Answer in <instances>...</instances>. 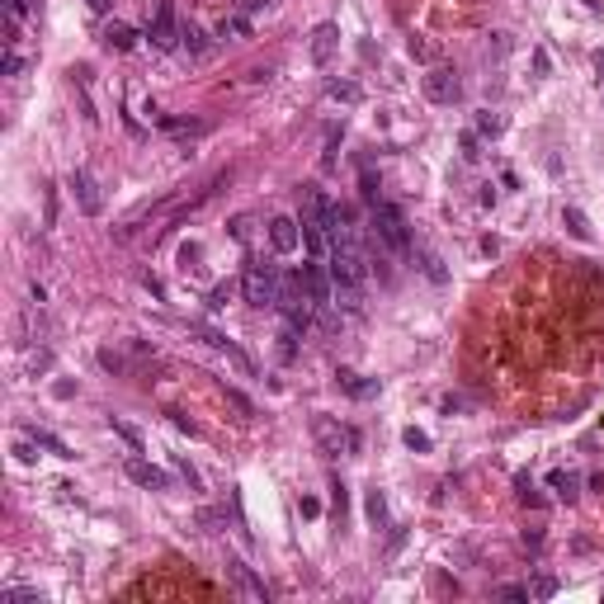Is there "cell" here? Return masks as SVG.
Here are the masks:
<instances>
[{
  "instance_id": "681fc988",
  "label": "cell",
  "mask_w": 604,
  "mask_h": 604,
  "mask_svg": "<svg viewBox=\"0 0 604 604\" xmlns=\"http://www.w3.org/2000/svg\"><path fill=\"white\" fill-rule=\"evenodd\" d=\"M269 0H237V15H250V10H264Z\"/></svg>"
},
{
  "instance_id": "ac0fdd59",
  "label": "cell",
  "mask_w": 604,
  "mask_h": 604,
  "mask_svg": "<svg viewBox=\"0 0 604 604\" xmlns=\"http://www.w3.org/2000/svg\"><path fill=\"white\" fill-rule=\"evenodd\" d=\"M217 38H232V43L250 38V19H246V15H222V24H217Z\"/></svg>"
},
{
  "instance_id": "ba28073f",
  "label": "cell",
  "mask_w": 604,
  "mask_h": 604,
  "mask_svg": "<svg viewBox=\"0 0 604 604\" xmlns=\"http://www.w3.org/2000/svg\"><path fill=\"white\" fill-rule=\"evenodd\" d=\"M71 194H76V208L85 212V217H100L104 212V194H100V184H95V175L90 170H71Z\"/></svg>"
},
{
  "instance_id": "e575fe53",
  "label": "cell",
  "mask_w": 604,
  "mask_h": 604,
  "mask_svg": "<svg viewBox=\"0 0 604 604\" xmlns=\"http://www.w3.org/2000/svg\"><path fill=\"white\" fill-rule=\"evenodd\" d=\"M401 439H406V448H416V453H425V448H430V434H425V430H416V425H411Z\"/></svg>"
},
{
  "instance_id": "d6a6232c",
  "label": "cell",
  "mask_w": 604,
  "mask_h": 604,
  "mask_svg": "<svg viewBox=\"0 0 604 604\" xmlns=\"http://www.w3.org/2000/svg\"><path fill=\"white\" fill-rule=\"evenodd\" d=\"M227 302H232V284H217V289L208 293V312H222Z\"/></svg>"
},
{
  "instance_id": "7a4b0ae2",
  "label": "cell",
  "mask_w": 604,
  "mask_h": 604,
  "mask_svg": "<svg viewBox=\"0 0 604 604\" xmlns=\"http://www.w3.org/2000/svg\"><path fill=\"white\" fill-rule=\"evenodd\" d=\"M274 307L284 312V321H289L293 331H307V326H312V312H316V302H312V293H307L302 279H279V302H274Z\"/></svg>"
},
{
  "instance_id": "d6986e66",
  "label": "cell",
  "mask_w": 604,
  "mask_h": 604,
  "mask_svg": "<svg viewBox=\"0 0 604 604\" xmlns=\"http://www.w3.org/2000/svg\"><path fill=\"white\" fill-rule=\"evenodd\" d=\"M364 510H368V524H373V529H383V524H387V496H383L378 486H373V491L364 496Z\"/></svg>"
},
{
  "instance_id": "7dc6e473",
  "label": "cell",
  "mask_w": 604,
  "mask_h": 604,
  "mask_svg": "<svg viewBox=\"0 0 604 604\" xmlns=\"http://www.w3.org/2000/svg\"><path fill=\"white\" fill-rule=\"evenodd\" d=\"M411 57H416V62H430L434 53H430V43H416V38H411Z\"/></svg>"
},
{
  "instance_id": "7c38bea8",
  "label": "cell",
  "mask_w": 604,
  "mask_h": 604,
  "mask_svg": "<svg viewBox=\"0 0 604 604\" xmlns=\"http://www.w3.org/2000/svg\"><path fill=\"white\" fill-rule=\"evenodd\" d=\"M336 48H340V28H336V24H316L312 28V62H316V66H326V62L336 57Z\"/></svg>"
},
{
  "instance_id": "cb8c5ba5",
  "label": "cell",
  "mask_w": 604,
  "mask_h": 604,
  "mask_svg": "<svg viewBox=\"0 0 604 604\" xmlns=\"http://www.w3.org/2000/svg\"><path fill=\"white\" fill-rule=\"evenodd\" d=\"M477 137H500V132H505V113H491V109H482V113H477Z\"/></svg>"
},
{
  "instance_id": "ab89813d",
  "label": "cell",
  "mask_w": 604,
  "mask_h": 604,
  "mask_svg": "<svg viewBox=\"0 0 604 604\" xmlns=\"http://www.w3.org/2000/svg\"><path fill=\"white\" fill-rule=\"evenodd\" d=\"M5 604H38V590H5Z\"/></svg>"
},
{
  "instance_id": "9a60e30c",
  "label": "cell",
  "mask_w": 604,
  "mask_h": 604,
  "mask_svg": "<svg viewBox=\"0 0 604 604\" xmlns=\"http://www.w3.org/2000/svg\"><path fill=\"white\" fill-rule=\"evenodd\" d=\"M336 383H340L349 396H359V401L378 396V383H364V378H359V373H349V368H340V373H336Z\"/></svg>"
},
{
  "instance_id": "603a6c76",
  "label": "cell",
  "mask_w": 604,
  "mask_h": 604,
  "mask_svg": "<svg viewBox=\"0 0 604 604\" xmlns=\"http://www.w3.org/2000/svg\"><path fill=\"white\" fill-rule=\"evenodd\" d=\"M180 43H184V48H189L194 57H203V53L212 48V43H208V33H203L199 24H184V28H180Z\"/></svg>"
},
{
  "instance_id": "9c48e42d",
  "label": "cell",
  "mask_w": 604,
  "mask_h": 604,
  "mask_svg": "<svg viewBox=\"0 0 604 604\" xmlns=\"http://www.w3.org/2000/svg\"><path fill=\"white\" fill-rule=\"evenodd\" d=\"M180 15H175V5H170V0H161L156 5V15H152V43H156V48H175V43H180Z\"/></svg>"
},
{
  "instance_id": "ffe728a7",
  "label": "cell",
  "mask_w": 604,
  "mask_h": 604,
  "mask_svg": "<svg viewBox=\"0 0 604 604\" xmlns=\"http://www.w3.org/2000/svg\"><path fill=\"white\" fill-rule=\"evenodd\" d=\"M222 396H227V406L237 411L241 421H255V401H250V396L241 392V387H227V383H222Z\"/></svg>"
},
{
  "instance_id": "8fae6325",
  "label": "cell",
  "mask_w": 604,
  "mask_h": 604,
  "mask_svg": "<svg viewBox=\"0 0 604 604\" xmlns=\"http://www.w3.org/2000/svg\"><path fill=\"white\" fill-rule=\"evenodd\" d=\"M128 482H137V486H152V491H170V473H161L156 463H147V458H128Z\"/></svg>"
},
{
  "instance_id": "ee69618b",
  "label": "cell",
  "mask_w": 604,
  "mask_h": 604,
  "mask_svg": "<svg viewBox=\"0 0 604 604\" xmlns=\"http://www.w3.org/2000/svg\"><path fill=\"white\" fill-rule=\"evenodd\" d=\"M500 600H529V585H500Z\"/></svg>"
},
{
  "instance_id": "f5cc1de1",
  "label": "cell",
  "mask_w": 604,
  "mask_h": 604,
  "mask_svg": "<svg viewBox=\"0 0 604 604\" xmlns=\"http://www.w3.org/2000/svg\"><path fill=\"white\" fill-rule=\"evenodd\" d=\"M595 71H600V76H604V53H595Z\"/></svg>"
},
{
  "instance_id": "1f68e13d",
  "label": "cell",
  "mask_w": 604,
  "mask_h": 604,
  "mask_svg": "<svg viewBox=\"0 0 604 604\" xmlns=\"http://www.w3.org/2000/svg\"><path fill=\"white\" fill-rule=\"evenodd\" d=\"M175 468H180V477L189 482V491H203V477L194 473V463H189V458H175Z\"/></svg>"
},
{
  "instance_id": "52a82bcc",
  "label": "cell",
  "mask_w": 604,
  "mask_h": 604,
  "mask_svg": "<svg viewBox=\"0 0 604 604\" xmlns=\"http://www.w3.org/2000/svg\"><path fill=\"white\" fill-rule=\"evenodd\" d=\"M421 90H425V100H430V104H453V100L463 95V80L453 76L448 66H434V71L421 80Z\"/></svg>"
},
{
  "instance_id": "3957f363",
  "label": "cell",
  "mask_w": 604,
  "mask_h": 604,
  "mask_svg": "<svg viewBox=\"0 0 604 604\" xmlns=\"http://www.w3.org/2000/svg\"><path fill=\"white\" fill-rule=\"evenodd\" d=\"M241 289H246V302H250V307H274V302H279V274H274V264L250 260Z\"/></svg>"
},
{
  "instance_id": "db71d44e",
  "label": "cell",
  "mask_w": 604,
  "mask_h": 604,
  "mask_svg": "<svg viewBox=\"0 0 604 604\" xmlns=\"http://www.w3.org/2000/svg\"><path fill=\"white\" fill-rule=\"evenodd\" d=\"M585 10H600V0H585Z\"/></svg>"
},
{
  "instance_id": "f546056e",
  "label": "cell",
  "mask_w": 604,
  "mask_h": 604,
  "mask_svg": "<svg viewBox=\"0 0 604 604\" xmlns=\"http://www.w3.org/2000/svg\"><path fill=\"white\" fill-rule=\"evenodd\" d=\"M199 260H203V246H199V241L180 246V269H184V274H189V269H199Z\"/></svg>"
},
{
  "instance_id": "5bb4252c",
  "label": "cell",
  "mask_w": 604,
  "mask_h": 604,
  "mask_svg": "<svg viewBox=\"0 0 604 604\" xmlns=\"http://www.w3.org/2000/svg\"><path fill=\"white\" fill-rule=\"evenodd\" d=\"M156 123L165 132H175V137H203V132H212L208 118H175V113H156Z\"/></svg>"
},
{
  "instance_id": "c3c4849f",
  "label": "cell",
  "mask_w": 604,
  "mask_h": 604,
  "mask_svg": "<svg viewBox=\"0 0 604 604\" xmlns=\"http://www.w3.org/2000/svg\"><path fill=\"white\" fill-rule=\"evenodd\" d=\"M19 66H24L19 53H5V76H19Z\"/></svg>"
},
{
  "instance_id": "44dd1931",
  "label": "cell",
  "mask_w": 604,
  "mask_h": 604,
  "mask_svg": "<svg viewBox=\"0 0 604 604\" xmlns=\"http://www.w3.org/2000/svg\"><path fill=\"white\" fill-rule=\"evenodd\" d=\"M326 95L340 100V104H359V100H364V90H359L354 80H326Z\"/></svg>"
},
{
  "instance_id": "bcb514c9",
  "label": "cell",
  "mask_w": 604,
  "mask_h": 604,
  "mask_svg": "<svg viewBox=\"0 0 604 604\" xmlns=\"http://www.w3.org/2000/svg\"><path fill=\"white\" fill-rule=\"evenodd\" d=\"M364 199H368V203H378V180H373V170H364Z\"/></svg>"
},
{
  "instance_id": "2e32d148",
  "label": "cell",
  "mask_w": 604,
  "mask_h": 604,
  "mask_svg": "<svg viewBox=\"0 0 604 604\" xmlns=\"http://www.w3.org/2000/svg\"><path fill=\"white\" fill-rule=\"evenodd\" d=\"M562 222H567V232L576 241H595V227H590V217L580 208H562Z\"/></svg>"
},
{
  "instance_id": "d590c367",
  "label": "cell",
  "mask_w": 604,
  "mask_h": 604,
  "mask_svg": "<svg viewBox=\"0 0 604 604\" xmlns=\"http://www.w3.org/2000/svg\"><path fill=\"white\" fill-rule=\"evenodd\" d=\"M533 76H552V57H548V48H533Z\"/></svg>"
},
{
  "instance_id": "f35d334b",
  "label": "cell",
  "mask_w": 604,
  "mask_h": 604,
  "mask_svg": "<svg viewBox=\"0 0 604 604\" xmlns=\"http://www.w3.org/2000/svg\"><path fill=\"white\" fill-rule=\"evenodd\" d=\"M505 53H510V33H491V48H486V57H496V62H500Z\"/></svg>"
},
{
  "instance_id": "7402d4cb",
  "label": "cell",
  "mask_w": 604,
  "mask_h": 604,
  "mask_svg": "<svg viewBox=\"0 0 604 604\" xmlns=\"http://www.w3.org/2000/svg\"><path fill=\"white\" fill-rule=\"evenodd\" d=\"M109 430H113V434H118V439H123V444H128L132 453H142V448H147L142 430H132V425H128V421H118V416H109Z\"/></svg>"
},
{
  "instance_id": "7bdbcfd3",
  "label": "cell",
  "mask_w": 604,
  "mask_h": 604,
  "mask_svg": "<svg viewBox=\"0 0 604 604\" xmlns=\"http://www.w3.org/2000/svg\"><path fill=\"white\" fill-rule=\"evenodd\" d=\"M170 425H175V430H184V434H199V425L189 421L184 411H170Z\"/></svg>"
},
{
  "instance_id": "83f0119b",
  "label": "cell",
  "mask_w": 604,
  "mask_h": 604,
  "mask_svg": "<svg viewBox=\"0 0 604 604\" xmlns=\"http://www.w3.org/2000/svg\"><path fill=\"white\" fill-rule=\"evenodd\" d=\"M421 269L434 279V284H444V279H448V269L439 264V255H434V250H421Z\"/></svg>"
},
{
  "instance_id": "816d5d0a",
  "label": "cell",
  "mask_w": 604,
  "mask_h": 604,
  "mask_svg": "<svg viewBox=\"0 0 604 604\" xmlns=\"http://www.w3.org/2000/svg\"><path fill=\"white\" fill-rule=\"evenodd\" d=\"M109 5H113V0H90V10H100V15H104Z\"/></svg>"
},
{
  "instance_id": "4316f807",
  "label": "cell",
  "mask_w": 604,
  "mask_h": 604,
  "mask_svg": "<svg viewBox=\"0 0 604 604\" xmlns=\"http://www.w3.org/2000/svg\"><path fill=\"white\" fill-rule=\"evenodd\" d=\"M28 434H33V439H38L43 448H48V453H57V458H76V453H71V448L62 444L57 434H48V430H28Z\"/></svg>"
},
{
  "instance_id": "8992f818",
  "label": "cell",
  "mask_w": 604,
  "mask_h": 604,
  "mask_svg": "<svg viewBox=\"0 0 604 604\" xmlns=\"http://www.w3.org/2000/svg\"><path fill=\"white\" fill-rule=\"evenodd\" d=\"M302 284H307V293H312L316 307H331V298H336V279H331V264L326 260H307L302 264Z\"/></svg>"
},
{
  "instance_id": "4fadbf2b",
  "label": "cell",
  "mask_w": 604,
  "mask_h": 604,
  "mask_svg": "<svg viewBox=\"0 0 604 604\" xmlns=\"http://www.w3.org/2000/svg\"><path fill=\"white\" fill-rule=\"evenodd\" d=\"M298 237H302V232H298V217H274V222H269V241H274L279 255H293V250H298Z\"/></svg>"
},
{
  "instance_id": "f1b7e54d",
  "label": "cell",
  "mask_w": 604,
  "mask_h": 604,
  "mask_svg": "<svg viewBox=\"0 0 604 604\" xmlns=\"http://www.w3.org/2000/svg\"><path fill=\"white\" fill-rule=\"evenodd\" d=\"M279 359H284V364L298 359V331H293V326H284V336H279Z\"/></svg>"
},
{
  "instance_id": "30bf717a",
  "label": "cell",
  "mask_w": 604,
  "mask_h": 604,
  "mask_svg": "<svg viewBox=\"0 0 604 604\" xmlns=\"http://www.w3.org/2000/svg\"><path fill=\"white\" fill-rule=\"evenodd\" d=\"M227 576L237 580V590L246 595V600H269V590H264V580L241 562V557H227Z\"/></svg>"
},
{
  "instance_id": "d4e9b609",
  "label": "cell",
  "mask_w": 604,
  "mask_h": 604,
  "mask_svg": "<svg viewBox=\"0 0 604 604\" xmlns=\"http://www.w3.org/2000/svg\"><path fill=\"white\" fill-rule=\"evenodd\" d=\"M548 486H552V491H557L562 500H576V496H580V491H576V486H580V477H576V473H552V477H548Z\"/></svg>"
},
{
  "instance_id": "4dcf8cb0",
  "label": "cell",
  "mask_w": 604,
  "mask_h": 604,
  "mask_svg": "<svg viewBox=\"0 0 604 604\" xmlns=\"http://www.w3.org/2000/svg\"><path fill=\"white\" fill-rule=\"evenodd\" d=\"M15 458L19 463H38V439L28 434V439H15Z\"/></svg>"
},
{
  "instance_id": "b9f144b4",
  "label": "cell",
  "mask_w": 604,
  "mask_h": 604,
  "mask_svg": "<svg viewBox=\"0 0 604 604\" xmlns=\"http://www.w3.org/2000/svg\"><path fill=\"white\" fill-rule=\"evenodd\" d=\"M298 510H302V520H316V515H321V500H316V496H302V500H298Z\"/></svg>"
},
{
  "instance_id": "74e56055",
  "label": "cell",
  "mask_w": 604,
  "mask_h": 604,
  "mask_svg": "<svg viewBox=\"0 0 604 604\" xmlns=\"http://www.w3.org/2000/svg\"><path fill=\"white\" fill-rule=\"evenodd\" d=\"M199 524L208 529V533H222V524H227V520H222L217 510H199Z\"/></svg>"
},
{
  "instance_id": "277c9868",
  "label": "cell",
  "mask_w": 604,
  "mask_h": 604,
  "mask_svg": "<svg viewBox=\"0 0 604 604\" xmlns=\"http://www.w3.org/2000/svg\"><path fill=\"white\" fill-rule=\"evenodd\" d=\"M312 439L326 458H340L345 448H359V434L345 430L340 421H331V416H312Z\"/></svg>"
},
{
  "instance_id": "f6af8a7d",
  "label": "cell",
  "mask_w": 604,
  "mask_h": 604,
  "mask_svg": "<svg viewBox=\"0 0 604 604\" xmlns=\"http://www.w3.org/2000/svg\"><path fill=\"white\" fill-rule=\"evenodd\" d=\"M142 284H147V293H152V298H165V284H161L156 274H142Z\"/></svg>"
},
{
  "instance_id": "5b68a950",
  "label": "cell",
  "mask_w": 604,
  "mask_h": 604,
  "mask_svg": "<svg viewBox=\"0 0 604 604\" xmlns=\"http://www.w3.org/2000/svg\"><path fill=\"white\" fill-rule=\"evenodd\" d=\"M189 336H199V340L208 345V349H217V354H227V359H232V364H237L241 373H255V364H250V359H246V354H241V349H237L232 340H227V336H222L217 326H208V321H189Z\"/></svg>"
},
{
  "instance_id": "f907efd6",
  "label": "cell",
  "mask_w": 604,
  "mask_h": 604,
  "mask_svg": "<svg viewBox=\"0 0 604 604\" xmlns=\"http://www.w3.org/2000/svg\"><path fill=\"white\" fill-rule=\"evenodd\" d=\"M401 543H406V529L396 524V529H392V538H387V552H396V548H401Z\"/></svg>"
},
{
  "instance_id": "e0dca14e",
  "label": "cell",
  "mask_w": 604,
  "mask_h": 604,
  "mask_svg": "<svg viewBox=\"0 0 604 604\" xmlns=\"http://www.w3.org/2000/svg\"><path fill=\"white\" fill-rule=\"evenodd\" d=\"M104 43L113 48V53H132V48H137V33H132L128 24H109L104 28Z\"/></svg>"
},
{
  "instance_id": "60d3db41",
  "label": "cell",
  "mask_w": 604,
  "mask_h": 604,
  "mask_svg": "<svg viewBox=\"0 0 604 604\" xmlns=\"http://www.w3.org/2000/svg\"><path fill=\"white\" fill-rule=\"evenodd\" d=\"M331 500H336V515H345V505H349V491H345V482H331Z\"/></svg>"
},
{
  "instance_id": "6da1fadb",
  "label": "cell",
  "mask_w": 604,
  "mask_h": 604,
  "mask_svg": "<svg viewBox=\"0 0 604 604\" xmlns=\"http://www.w3.org/2000/svg\"><path fill=\"white\" fill-rule=\"evenodd\" d=\"M368 232L373 237H383V246L392 250V255H411V227H406V212L396 208V203H373V217H368Z\"/></svg>"
},
{
  "instance_id": "8d00e7d4",
  "label": "cell",
  "mask_w": 604,
  "mask_h": 604,
  "mask_svg": "<svg viewBox=\"0 0 604 604\" xmlns=\"http://www.w3.org/2000/svg\"><path fill=\"white\" fill-rule=\"evenodd\" d=\"M458 147H463V156H468V161L482 156V152H477V147H482V137H477V132H463V137H458Z\"/></svg>"
},
{
  "instance_id": "484cf974",
  "label": "cell",
  "mask_w": 604,
  "mask_h": 604,
  "mask_svg": "<svg viewBox=\"0 0 604 604\" xmlns=\"http://www.w3.org/2000/svg\"><path fill=\"white\" fill-rule=\"evenodd\" d=\"M529 595H533V600H552V595H557V576L538 571V576L529 580Z\"/></svg>"
},
{
  "instance_id": "836d02e7",
  "label": "cell",
  "mask_w": 604,
  "mask_h": 604,
  "mask_svg": "<svg viewBox=\"0 0 604 604\" xmlns=\"http://www.w3.org/2000/svg\"><path fill=\"white\" fill-rule=\"evenodd\" d=\"M100 364H104L109 373H128V359H123V354H113V349H100Z\"/></svg>"
}]
</instances>
